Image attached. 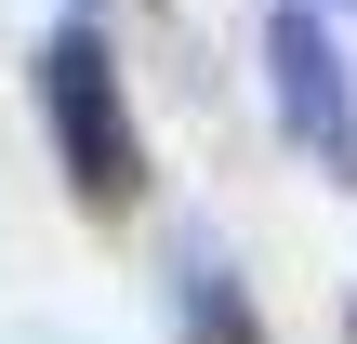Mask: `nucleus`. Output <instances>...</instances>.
Returning <instances> with one entry per match:
<instances>
[{
  "mask_svg": "<svg viewBox=\"0 0 357 344\" xmlns=\"http://www.w3.org/2000/svg\"><path fill=\"white\" fill-rule=\"evenodd\" d=\"M172 318H185V344H265L252 292L225 278V252H212V239H185V252H172Z\"/></svg>",
  "mask_w": 357,
  "mask_h": 344,
  "instance_id": "nucleus-3",
  "label": "nucleus"
},
{
  "mask_svg": "<svg viewBox=\"0 0 357 344\" xmlns=\"http://www.w3.org/2000/svg\"><path fill=\"white\" fill-rule=\"evenodd\" d=\"M265 53H278L265 80H278L291 146H305L318 172H344V186H357V93H344V66H331V40H318L305 13H278V40H265Z\"/></svg>",
  "mask_w": 357,
  "mask_h": 344,
  "instance_id": "nucleus-2",
  "label": "nucleus"
},
{
  "mask_svg": "<svg viewBox=\"0 0 357 344\" xmlns=\"http://www.w3.org/2000/svg\"><path fill=\"white\" fill-rule=\"evenodd\" d=\"M40 106H53V146H66L79 199H93V212H119V199L146 186V159H132V106H119V80H106V40H93V27H66V40L40 53Z\"/></svg>",
  "mask_w": 357,
  "mask_h": 344,
  "instance_id": "nucleus-1",
  "label": "nucleus"
}]
</instances>
